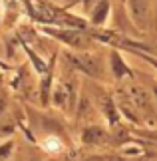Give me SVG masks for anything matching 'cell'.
Wrapping results in <instances>:
<instances>
[{"label": "cell", "instance_id": "6da1fadb", "mask_svg": "<svg viewBox=\"0 0 157 161\" xmlns=\"http://www.w3.org/2000/svg\"><path fill=\"white\" fill-rule=\"evenodd\" d=\"M84 141L86 143H104L105 141V131L99 127H92L84 131Z\"/></svg>", "mask_w": 157, "mask_h": 161}, {"label": "cell", "instance_id": "7a4b0ae2", "mask_svg": "<svg viewBox=\"0 0 157 161\" xmlns=\"http://www.w3.org/2000/svg\"><path fill=\"white\" fill-rule=\"evenodd\" d=\"M129 2V8H131V14H133L135 18H141V16H145V12H147V4H149V0H127Z\"/></svg>", "mask_w": 157, "mask_h": 161}, {"label": "cell", "instance_id": "3957f363", "mask_svg": "<svg viewBox=\"0 0 157 161\" xmlns=\"http://www.w3.org/2000/svg\"><path fill=\"white\" fill-rule=\"evenodd\" d=\"M44 147H46L48 151H60L62 149V143L58 137H48L46 141H44Z\"/></svg>", "mask_w": 157, "mask_h": 161}, {"label": "cell", "instance_id": "277c9868", "mask_svg": "<svg viewBox=\"0 0 157 161\" xmlns=\"http://www.w3.org/2000/svg\"><path fill=\"white\" fill-rule=\"evenodd\" d=\"M87 161H115V159H111V157H92Z\"/></svg>", "mask_w": 157, "mask_h": 161}]
</instances>
